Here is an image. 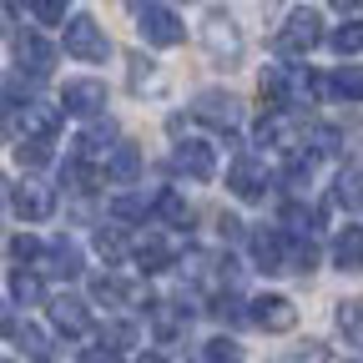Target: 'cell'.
Returning a JSON list of instances; mask_svg holds the SVG:
<instances>
[{
  "mask_svg": "<svg viewBox=\"0 0 363 363\" xmlns=\"http://www.w3.org/2000/svg\"><path fill=\"white\" fill-rule=\"evenodd\" d=\"M66 56L96 66V61L111 56V40H106V30L91 21V16H71V21H66Z\"/></svg>",
  "mask_w": 363,
  "mask_h": 363,
  "instance_id": "6da1fadb",
  "label": "cell"
},
{
  "mask_svg": "<svg viewBox=\"0 0 363 363\" xmlns=\"http://www.w3.org/2000/svg\"><path fill=\"white\" fill-rule=\"evenodd\" d=\"M136 30L147 45H182L187 40V21L172 6H136Z\"/></svg>",
  "mask_w": 363,
  "mask_h": 363,
  "instance_id": "7a4b0ae2",
  "label": "cell"
},
{
  "mask_svg": "<svg viewBox=\"0 0 363 363\" xmlns=\"http://www.w3.org/2000/svg\"><path fill=\"white\" fill-rule=\"evenodd\" d=\"M318 40H323V16H318V11H293V16H288V26L278 30V56L298 61V56H308V51H313Z\"/></svg>",
  "mask_w": 363,
  "mask_h": 363,
  "instance_id": "3957f363",
  "label": "cell"
},
{
  "mask_svg": "<svg viewBox=\"0 0 363 363\" xmlns=\"http://www.w3.org/2000/svg\"><path fill=\"white\" fill-rule=\"evenodd\" d=\"M11 212H16L21 222H45V217L56 212V192L45 187V182L26 177V182H16V187H11Z\"/></svg>",
  "mask_w": 363,
  "mask_h": 363,
  "instance_id": "277c9868",
  "label": "cell"
},
{
  "mask_svg": "<svg viewBox=\"0 0 363 363\" xmlns=\"http://www.w3.org/2000/svg\"><path fill=\"white\" fill-rule=\"evenodd\" d=\"M61 111H71V116H96V121H101V111H106V81H96V76L66 81Z\"/></svg>",
  "mask_w": 363,
  "mask_h": 363,
  "instance_id": "5b68a950",
  "label": "cell"
},
{
  "mask_svg": "<svg viewBox=\"0 0 363 363\" xmlns=\"http://www.w3.org/2000/svg\"><path fill=\"white\" fill-rule=\"evenodd\" d=\"M252 323H257L262 333H293V328H298V308H293V298H283V293H262V298L252 303Z\"/></svg>",
  "mask_w": 363,
  "mask_h": 363,
  "instance_id": "8992f818",
  "label": "cell"
},
{
  "mask_svg": "<svg viewBox=\"0 0 363 363\" xmlns=\"http://www.w3.org/2000/svg\"><path fill=\"white\" fill-rule=\"evenodd\" d=\"M192 116L207 121V126H217V131H233L242 121V106H238V96H227V91H197Z\"/></svg>",
  "mask_w": 363,
  "mask_h": 363,
  "instance_id": "52a82bcc",
  "label": "cell"
},
{
  "mask_svg": "<svg viewBox=\"0 0 363 363\" xmlns=\"http://www.w3.org/2000/svg\"><path fill=\"white\" fill-rule=\"evenodd\" d=\"M288 252H293V238L283 227H272V233H252V262L262 272H288Z\"/></svg>",
  "mask_w": 363,
  "mask_h": 363,
  "instance_id": "ba28073f",
  "label": "cell"
},
{
  "mask_svg": "<svg viewBox=\"0 0 363 363\" xmlns=\"http://www.w3.org/2000/svg\"><path fill=\"white\" fill-rule=\"evenodd\" d=\"M116 136H121V131H116V121H111V116L91 121V126L76 136V162H96V157H111V152L121 147Z\"/></svg>",
  "mask_w": 363,
  "mask_h": 363,
  "instance_id": "9c48e42d",
  "label": "cell"
},
{
  "mask_svg": "<svg viewBox=\"0 0 363 363\" xmlns=\"http://www.w3.org/2000/svg\"><path fill=\"white\" fill-rule=\"evenodd\" d=\"M172 167H177L182 177H192V182H212V177H217V157H212L207 142H182V147L172 152Z\"/></svg>",
  "mask_w": 363,
  "mask_h": 363,
  "instance_id": "30bf717a",
  "label": "cell"
},
{
  "mask_svg": "<svg viewBox=\"0 0 363 363\" xmlns=\"http://www.w3.org/2000/svg\"><path fill=\"white\" fill-rule=\"evenodd\" d=\"M227 187H233L242 202H257V197L267 192V167H262L257 157H238L233 172H227Z\"/></svg>",
  "mask_w": 363,
  "mask_h": 363,
  "instance_id": "8fae6325",
  "label": "cell"
},
{
  "mask_svg": "<svg viewBox=\"0 0 363 363\" xmlns=\"http://www.w3.org/2000/svg\"><path fill=\"white\" fill-rule=\"evenodd\" d=\"M61 106H45V101H26L21 111V126H26V142H51V136L61 131Z\"/></svg>",
  "mask_w": 363,
  "mask_h": 363,
  "instance_id": "7c38bea8",
  "label": "cell"
},
{
  "mask_svg": "<svg viewBox=\"0 0 363 363\" xmlns=\"http://www.w3.org/2000/svg\"><path fill=\"white\" fill-rule=\"evenodd\" d=\"M16 61H21V71H30L40 81V76H51V66H56V45L40 40V35H21L16 40Z\"/></svg>",
  "mask_w": 363,
  "mask_h": 363,
  "instance_id": "4fadbf2b",
  "label": "cell"
},
{
  "mask_svg": "<svg viewBox=\"0 0 363 363\" xmlns=\"http://www.w3.org/2000/svg\"><path fill=\"white\" fill-rule=\"evenodd\" d=\"M51 323H56V333H66V338H81L86 333V303L81 298H51Z\"/></svg>",
  "mask_w": 363,
  "mask_h": 363,
  "instance_id": "5bb4252c",
  "label": "cell"
},
{
  "mask_svg": "<svg viewBox=\"0 0 363 363\" xmlns=\"http://www.w3.org/2000/svg\"><path fill=\"white\" fill-rule=\"evenodd\" d=\"M131 252H136V267H142V272H162V267H172V242H167L162 233H147Z\"/></svg>",
  "mask_w": 363,
  "mask_h": 363,
  "instance_id": "9a60e30c",
  "label": "cell"
},
{
  "mask_svg": "<svg viewBox=\"0 0 363 363\" xmlns=\"http://www.w3.org/2000/svg\"><path fill=\"white\" fill-rule=\"evenodd\" d=\"M45 267L61 272V278H76V272H81V247L71 238H51V242H45Z\"/></svg>",
  "mask_w": 363,
  "mask_h": 363,
  "instance_id": "2e32d148",
  "label": "cell"
},
{
  "mask_svg": "<svg viewBox=\"0 0 363 363\" xmlns=\"http://www.w3.org/2000/svg\"><path fill=\"white\" fill-rule=\"evenodd\" d=\"M106 177H111V182H121V187H126V182H136V177H142V147L121 142V147L106 157Z\"/></svg>",
  "mask_w": 363,
  "mask_h": 363,
  "instance_id": "e0dca14e",
  "label": "cell"
},
{
  "mask_svg": "<svg viewBox=\"0 0 363 363\" xmlns=\"http://www.w3.org/2000/svg\"><path fill=\"white\" fill-rule=\"evenodd\" d=\"M207 45H212V56L222 61H238L242 56V40H238V30H233V21H222V16H212V26H207Z\"/></svg>",
  "mask_w": 363,
  "mask_h": 363,
  "instance_id": "ac0fdd59",
  "label": "cell"
},
{
  "mask_svg": "<svg viewBox=\"0 0 363 363\" xmlns=\"http://www.w3.org/2000/svg\"><path fill=\"white\" fill-rule=\"evenodd\" d=\"M333 267H338V272H358V267H363V233H358V227L338 233V242H333Z\"/></svg>",
  "mask_w": 363,
  "mask_h": 363,
  "instance_id": "d6986e66",
  "label": "cell"
},
{
  "mask_svg": "<svg viewBox=\"0 0 363 363\" xmlns=\"http://www.w3.org/2000/svg\"><path fill=\"white\" fill-rule=\"evenodd\" d=\"M157 202H162V192H152V197L147 192H126V197L111 202V217L116 222H142L147 212H157Z\"/></svg>",
  "mask_w": 363,
  "mask_h": 363,
  "instance_id": "ffe728a7",
  "label": "cell"
},
{
  "mask_svg": "<svg viewBox=\"0 0 363 363\" xmlns=\"http://www.w3.org/2000/svg\"><path fill=\"white\" fill-rule=\"evenodd\" d=\"M6 333H11V343H21L35 363H45V333L35 328V323H16V318H11V323H6Z\"/></svg>",
  "mask_w": 363,
  "mask_h": 363,
  "instance_id": "44dd1931",
  "label": "cell"
},
{
  "mask_svg": "<svg viewBox=\"0 0 363 363\" xmlns=\"http://www.w3.org/2000/svg\"><path fill=\"white\" fill-rule=\"evenodd\" d=\"M333 202H338V207H363V167H358V162H353V167H343Z\"/></svg>",
  "mask_w": 363,
  "mask_h": 363,
  "instance_id": "7402d4cb",
  "label": "cell"
},
{
  "mask_svg": "<svg viewBox=\"0 0 363 363\" xmlns=\"http://www.w3.org/2000/svg\"><path fill=\"white\" fill-rule=\"evenodd\" d=\"M328 45H333L338 56H358V51H363V21H343V26H333Z\"/></svg>",
  "mask_w": 363,
  "mask_h": 363,
  "instance_id": "603a6c76",
  "label": "cell"
},
{
  "mask_svg": "<svg viewBox=\"0 0 363 363\" xmlns=\"http://www.w3.org/2000/svg\"><path fill=\"white\" fill-rule=\"evenodd\" d=\"M11 262H16V272H26V262H45V247L30 233H16L11 238Z\"/></svg>",
  "mask_w": 363,
  "mask_h": 363,
  "instance_id": "cb8c5ba5",
  "label": "cell"
},
{
  "mask_svg": "<svg viewBox=\"0 0 363 363\" xmlns=\"http://www.w3.org/2000/svg\"><path fill=\"white\" fill-rule=\"evenodd\" d=\"M157 217H162V222H172V227H187V222H192V207H187V197H182V192H162Z\"/></svg>",
  "mask_w": 363,
  "mask_h": 363,
  "instance_id": "d4e9b609",
  "label": "cell"
},
{
  "mask_svg": "<svg viewBox=\"0 0 363 363\" xmlns=\"http://www.w3.org/2000/svg\"><path fill=\"white\" fill-rule=\"evenodd\" d=\"M313 227H318V212H308V207H298V202L283 207V233H288V238H308Z\"/></svg>",
  "mask_w": 363,
  "mask_h": 363,
  "instance_id": "484cf974",
  "label": "cell"
},
{
  "mask_svg": "<svg viewBox=\"0 0 363 363\" xmlns=\"http://www.w3.org/2000/svg\"><path fill=\"white\" fill-rule=\"evenodd\" d=\"M40 298H45V288L35 272H11V303H40Z\"/></svg>",
  "mask_w": 363,
  "mask_h": 363,
  "instance_id": "4316f807",
  "label": "cell"
},
{
  "mask_svg": "<svg viewBox=\"0 0 363 363\" xmlns=\"http://www.w3.org/2000/svg\"><path fill=\"white\" fill-rule=\"evenodd\" d=\"M333 91H338V96H348V101H363V66H343V71L333 76Z\"/></svg>",
  "mask_w": 363,
  "mask_h": 363,
  "instance_id": "83f0119b",
  "label": "cell"
},
{
  "mask_svg": "<svg viewBox=\"0 0 363 363\" xmlns=\"http://www.w3.org/2000/svg\"><path fill=\"white\" fill-rule=\"evenodd\" d=\"M91 293H96L101 303H131V298H136V288H126V283H116V278H111V272H106V278H96V283H91Z\"/></svg>",
  "mask_w": 363,
  "mask_h": 363,
  "instance_id": "f1b7e54d",
  "label": "cell"
},
{
  "mask_svg": "<svg viewBox=\"0 0 363 363\" xmlns=\"http://www.w3.org/2000/svg\"><path fill=\"white\" fill-rule=\"evenodd\" d=\"M313 262H318V247H313V238H293L288 272H313Z\"/></svg>",
  "mask_w": 363,
  "mask_h": 363,
  "instance_id": "f546056e",
  "label": "cell"
},
{
  "mask_svg": "<svg viewBox=\"0 0 363 363\" xmlns=\"http://www.w3.org/2000/svg\"><path fill=\"white\" fill-rule=\"evenodd\" d=\"M96 252H101L106 262H116V257L126 252V238H121V227H96Z\"/></svg>",
  "mask_w": 363,
  "mask_h": 363,
  "instance_id": "4dcf8cb0",
  "label": "cell"
},
{
  "mask_svg": "<svg viewBox=\"0 0 363 363\" xmlns=\"http://www.w3.org/2000/svg\"><path fill=\"white\" fill-rule=\"evenodd\" d=\"M202 363H242V348H238L233 338H212V343L202 348Z\"/></svg>",
  "mask_w": 363,
  "mask_h": 363,
  "instance_id": "1f68e13d",
  "label": "cell"
},
{
  "mask_svg": "<svg viewBox=\"0 0 363 363\" xmlns=\"http://www.w3.org/2000/svg\"><path fill=\"white\" fill-rule=\"evenodd\" d=\"M338 328L353 343H363V303H338Z\"/></svg>",
  "mask_w": 363,
  "mask_h": 363,
  "instance_id": "d6a6232c",
  "label": "cell"
},
{
  "mask_svg": "<svg viewBox=\"0 0 363 363\" xmlns=\"http://www.w3.org/2000/svg\"><path fill=\"white\" fill-rule=\"evenodd\" d=\"M16 162L21 167H51V142H21L16 147Z\"/></svg>",
  "mask_w": 363,
  "mask_h": 363,
  "instance_id": "836d02e7",
  "label": "cell"
},
{
  "mask_svg": "<svg viewBox=\"0 0 363 363\" xmlns=\"http://www.w3.org/2000/svg\"><path fill=\"white\" fill-rule=\"evenodd\" d=\"M30 16H35L40 26H61V21H71L61 0H30Z\"/></svg>",
  "mask_w": 363,
  "mask_h": 363,
  "instance_id": "e575fe53",
  "label": "cell"
},
{
  "mask_svg": "<svg viewBox=\"0 0 363 363\" xmlns=\"http://www.w3.org/2000/svg\"><path fill=\"white\" fill-rule=\"evenodd\" d=\"M212 313L222 318V323H242V318H252V313H242V298H238V293H222V298L212 303Z\"/></svg>",
  "mask_w": 363,
  "mask_h": 363,
  "instance_id": "d590c367",
  "label": "cell"
},
{
  "mask_svg": "<svg viewBox=\"0 0 363 363\" xmlns=\"http://www.w3.org/2000/svg\"><path fill=\"white\" fill-rule=\"evenodd\" d=\"M101 343H106V348H116V353H121V348H131V343H136V323H111V328L101 333Z\"/></svg>",
  "mask_w": 363,
  "mask_h": 363,
  "instance_id": "8d00e7d4",
  "label": "cell"
},
{
  "mask_svg": "<svg viewBox=\"0 0 363 363\" xmlns=\"http://www.w3.org/2000/svg\"><path fill=\"white\" fill-rule=\"evenodd\" d=\"M217 233H222V242H242V217L222 212V217H217Z\"/></svg>",
  "mask_w": 363,
  "mask_h": 363,
  "instance_id": "74e56055",
  "label": "cell"
},
{
  "mask_svg": "<svg viewBox=\"0 0 363 363\" xmlns=\"http://www.w3.org/2000/svg\"><path fill=\"white\" fill-rule=\"evenodd\" d=\"M313 152H338V131L333 126H318L313 131Z\"/></svg>",
  "mask_w": 363,
  "mask_h": 363,
  "instance_id": "f35d334b",
  "label": "cell"
},
{
  "mask_svg": "<svg viewBox=\"0 0 363 363\" xmlns=\"http://www.w3.org/2000/svg\"><path fill=\"white\" fill-rule=\"evenodd\" d=\"M81 363H121V353L101 343V348H86V353H81Z\"/></svg>",
  "mask_w": 363,
  "mask_h": 363,
  "instance_id": "ab89813d",
  "label": "cell"
},
{
  "mask_svg": "<svg viewBox=\"0 0 363 363\" xmlns=\"http://www.w3.org/2000/svg\"><path fill=\"white\" fill-rule=\"evenodd\" d=\"M142 81H152V61L147 56H131V86H142Z\"/></svg>",
  "mask_w": 363,
  "mask_h": 363,
  "instance_id": "60d3db41",
  "label": "cell"
},
{
  "mask_svg": "<svg viewBox=\"0 0 363 363\" xmlns=\"http://www.w3.org/2000/svg\"><path fill=\"white\" fill-rule=\"evenodd\" d=\"M142 363H167V358L162 353H142Z\"/></svg>",
  "mask_w": 363,
  "mask_h": 363,
  "instance_id": "b9f144b4",
  "label": "cell"
},
{
  "mask_svg": "<svg viewBox=\"0 0 363 363\" xmlns=\"http://www.w3.org/2000/svg\"><path fill=\"white\" fill-rule=\"evenodd\" d=\"M45 363H51V358H45Z\"/></svg>",
  "mask_w": 363,
  "mask_h": 363,
  "instance_id": "7bdbcfd3",
  "label": "cell"
},
{
  "mask_svg": "<svg viewBox=\"0 0 363 363\" xmlns=\"http://www.w3.org/2000/svg\"><path fill=\"white\" fill-rule=\"evenodd\" d=\"M358 363H363V358H358Z\"/></svg>",
  "mask_w": 363,
  "mask_h": 363,
  "instance_id": "ee69618b",
  "label": "cell"
}]
</instances>
